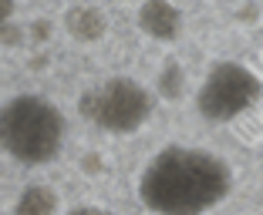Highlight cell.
Masks as SVG:
<instances>
[{
	"mask_svg": "<svg viewBox=\"0 0 263 215\" xmlns=\"http://www.w3.org/2000/svg\"><path fill=\"white\" fill-rule=\"evenodd\" d=\"M186 81V74H182V68H179L176 61H169L162 68V77H159V88H162V94H169V98H176L179 94V84Z\"/></svg>",
	"mask_w": 263,
	"mask_h": 215,
	"instance_id": "cell-8",
	"label": "cell"
},
{
	"mask_svg": "<svg viewBox=\"0 0 263 215\" xmlns=\"http://www.w3.org/2000/svg\"><path fill=\"white\" fill-rule=\"evenodd\" d=\"M68 118L44 94L21 91L0 101V152L24 168H41L61 155Z\"/></svg>",
	"mask_w": 263,
	"mask_h": 215,
	"instance_id": "cell-2",
	"label": "cell"
},
{
	"mask_svg": "<svg viewBox=\"0 0 263 215\" xmlns=\"http://www.w3.org/2000/svg\"><path fill=\"white\" fill-rule=\"evenodd\" d=\"M58 205H61V199H58L54 188L44 182H34V185H24V192L17 195L10 215H58Z\"/></svg>",
	"mask_w": 263,
	"mask_h": 215,
	"instance_id": "cell-7",
	"label": "cell"
},
{
	"mask_svg": "<svg viewBox=\"0 0 263 215\" xmlns=\"http://www.w3.org/2000/svg\"><path fill=\"white\" fill-rule=\"evenodd\" d=\"M78 107H81V118L91 121L98 131L125 138V135H135L152 121L155 94L152 88H145L135 77L115 74L108 81H101L98 88L81 94Z\"/></svg>",
	"mask_w": 263,
	"mask_h": 215,
	"instance_id": "cell-3",
	"label": "cell"
},
{
	"mask_svg": "<svg viewBox=\"0 0 263 215\" xmlns=\"http://www.w3.org/2000/svg\"><path fill=\"white\" fill-rule=\"evenodd\" d=\"M10 20H14V4H10V0H0V31H4Z\"/></svg>",
	"mask_w": 263,
	"mask_h": 215,
	"instance_id": "cell-10",
	"label": "cell"
},
{
	"mask_svg": "<svg viewBox=\"0 0 263 215\" xmlns=\"http://www.w3.org/2000/svg\"><path fill=\"white\" fill-rule=\"evenodd\" d=\"M236 188L233 165L202 145H165L139 171L135 192L152 215H209Z\"/></svg>",
	"mask_w": 263,
	"mask_h": 215,
	"instance_id": "cell-1",
	"label": "cell"
},
{
	"mask_svg": "<svg viewBox=\"0 0 263 215\" xmlns=\"http://www.w3.org/2000/svg\"><path fill=\"white\" fill-rule=\"evenodd\" d=\"M64 215H115V212H108V208H101V205H74Z\"/></svg>",
	"mask_w": 263,
	"mask_h": 215,
	"instance_id": "cell-9",
	"label": "cell"
},
{
	"mask_svg": "<svg viewBox=\"0 0 263 215\" xmlns=\"http://www.w3.org/2000/svg\"><path fill=\"white\" fill-rule=\"evenodd\" d=\"M135 24L155 44H176L186 31V14H182V7H176L169 0H145L135 10Z\"/></svg>",
	"mask_w": 263,
	"mask_h": 215,
	"instance_id": "cell-5",
	"label": "cell"
},
{
	"mask_svg": "<svg viewBox=\"0 0 263 215\" xmlns=\"http://www.w3.org/2000/svg\"><path fill=\"white\" fill-rule=\"evenodd\" d=\"M263 98V77L243 61H216L196 88V111L209 124H233Z\"/></svg>",
	"mask_w": 263,
	"mask_h": 215,
	"instance_id": "cell-4",
	"label": "cell"
},
{
	"mask_svg": "<svg viewBox=\"0 0 263 215\" xmlns=\"http://www.w3.org/2000/svg\"><path fill=\"white\" fill-rule=\"evenodd\" d=\"M64 31L81 44H95L108 34V17L95 4H71L64 10Z\"/></svg>",
	"mask_w": 263,
	"mask_h": 215,
	"instance_id": "cell-6",
	"label": "cell"
}]
</instances>
